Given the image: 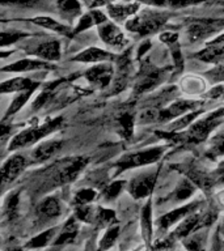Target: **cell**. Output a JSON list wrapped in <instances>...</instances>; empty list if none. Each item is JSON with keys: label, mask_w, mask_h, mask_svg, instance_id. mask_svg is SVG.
<instances>
[{"label": "cell", "mask_w": 224, "mask_h": 251, "mask_svg": "<svg viewBox=\"0 0 224 251\" xmlns=\"http://www.w3.org/2000/svg\"><path fill=\"white\" fill-rule=\"evenodd\" d=\"M169 20V13L163 11H141L126 23L127 30L139 35H147L160 30Z\"/></svg>", "instance_id": "1"}, {"label": "cell", "mask_w": 224, "mask_h": 251, "mask_svg": "<svg viewBox=\"0 0 224 251\" xmlns=\"http://www.w3.org/2000/svg\"><path fill=\"white\" fill-rule=\"evenodd\" d=\"M63 125V118H54L51 121L45 122L43 125H39L37 127H31L27 128L17 133L13 139H12L11 144H9V151H16V149L25 148V147H30L35 144L37 141L42 140L43 137L47 136L49 133L54 132Z\"/></svg>", "instance_id": "2"}, {"label": "cell", "mask_w": 224, "mask_h": 251, "mask_svg": "<svg viewBox=\"0 0 224 251\" xmlns=\"http://www.w3.org/2000/svg\"><path fill=\"white\" fill-rule=\"evenodd\" d=\"M86 164H88L86 157H75V158L63 161L62 166L56 169L53 176H50V179L47 180V186L53 188L74 182L79 174L84 170Z\"/></svg>", "instance_id": "3"}, {"label": "cell", "mask_w": 224, "mask_h": 251, "mask_svg": "<svg viewBox=\"0 0 224 251\" xmlns=\"http://www.w3.org/2000/svg\"><path fill=\"white\" fill-rule=\"evenodd\" d=\"M167 72H168V68H157L149 62L143 63L138 75V81L134 86V94L140 96L145 92L155 89L164 80Z\"/></svg>", "instance_id": "4"}, {"label": "cell", "mask_w": 224, "mask_h": 251, "mask_svg": "<svg viewBox=\"0 0 224 251\" xmlns=\"http://www.w3.org/2000/svg\"><path fill=\"white\" fill-rule=\"evenodd\" d=\"M224 29V19H198L189 23L186 38L190 43L203 41Z\"/></svg>", "instance_id": "5"}, {"label": "cell", "mask_w": 224, "mask_h": 251, "mask_svg": "<svg viewBox=\"0 0 224 251\" xmlns=\"http://www.w3.org/2000/svg\"><path fill=\"white\" fill-rule=\"evenodd\" d=\"M163 153H164V148H151L147 149V151H140V152L133 153V154H129V156L121 158L115 164V166L118 168V172L121 173L123 170H127V169L153 164V162L160 160Z\"/></svg>", "instance_id": "6"}, {"label": "cell", "mask_w": 224, "mask_h": 251, "mask_svg": "<svg viewBox=\"0 0 224 251\" xmlns=\"http://www.w3.org/2000/svg\"><path fill=\"white\" fill-rule=\"evenodd\" d=\"M219 122L212 118H206L203 121H199L190 125L186 132L180 133V143H202L207 139L212 129L215 128Z\"/></svg>", "instance_id": "7"}, {"label": "cell", "mask_w": 224, "mask_h": 251, "mask_svg": "<svg viewBox=\"0 0 224 251\" xmlns=\"http://www.w3.org/2000/svg\"><path fill=\"white\" fill-rule=\"evenodd\" d=\"M98 34L100 38L102 39V42L106 43L108 46L114 47V49H122L126 46L127 39H126L125 34L122 33L121 29L115 25L114 23L106 20L102 24L97 25Z\"/></svg>", "instance_id": "8"}, {"label": "cell", "mask_w": 224, "mask_h": 251, "mask_svg": "<svg viewBox=\"0 0 224 251\" xmlns=\"http://www.w3.org/2000/svg\"><path fill=\"white\" fill-rule=\"evenodd\" d=\"M113 66L110 63L104 62L89 68L84 74V77L86 78V81L93 84V85L100 86V88H105L113 80Z\"/></svg>", "instance_id": "9"}, {"label": "cell", "mask_w": 224, "mask_h": 251, "mask_svg": "<svg viewBox=\"0 0 224 251\" xmlns=\"http://www.w3.org/2000/svg\"><path fill=\"white\" fill-rule=\"evenodd\" d=\"M157 179V173H148V174H143L139 176L138 178L133 179L130 183L129 191L134 199H143L147 196L151 195V192L155 188Z\"/></svg>", "instance_id": "10"}, {"label": "cell", "mask_w": 224, "mask_h": 251, "mask_svg": "<svg viewBox=\"0 0 224 251\" xmlns=\"http://www.w3.org/2000/svg\"><path fill=\"white\" fill-rule=\"evenodd\" d=\"M131 71V59H130V51L127 54H123L117 59V75L113 80V86L110 94H118L125 89L130 77Z\"/></svg>", "instance_id": "11"}, {"label": "cell", "mask_w": 224, "mask_h": 251, "mask_svg": "<svg viewBox=\"0 0 224 251\" xmlns=\"http://www.w3.org/2000/svg\"><path fill=\"white\" fill-rule=\"evenodd\" d=\"M139 8H140V3L134 0L130 3L109 4V5H106V12L112 20L117 21V23H123L126 20L131 19L133 16L137 15Z\"/></svg>", "instance_id": "12"}, {"label": "cell", "mask_w": 224, "mask_h": 251, "mask_svg": "<svg viewBox=\"0 0 224 251\" xmlns=\"http://www.w3.org/2000/svg\"><path fill=\"white\" fill-rule=\"evenodd\" d=\"M199 106L196 101H186V100H180V101L173 102L172 105L167 109H161V122L172 121L177 119L181 115L186 113H190L193 110H196Z\"/></svg>", "instance_id": "13"}, {"label": "cell", "mask_w": 224, "mask_h": 251, "mask_svg": "<svg viewBox=\"0 0 224 251\" xmlns=\"http://www.w3.org/2000/svg\"><path fill=\"white\" fill-rule=\"evenodd\" d=\"M25 166H27V158L21 156V154H16V156H12L11 158H8L3 164V168H1L3 183L15 180L19 176L20 173L25 169Z\"/></svg>", "instance_id": "14"}, {"label": "cell", "mask_w": 224, "mask_h": 251, "mask_svg": "<svg viewBox=\"0 0 224 251\" xmlns=\"http://www.w3.org/2000/svg\"><path fill=\"white\" fill-rule=\"evenodd\" d=\"M29 54L35 55V56H38L39 59H43V60L55 62V60H59V58H60V43L58 41L41 42L34 49H31Z\"/></svg>", "instance_id": "15"}, {"label": "cell", "mask_w": 224, "mask_h": 251, "mask_svg": "<svg viewBox=\"0 0 224 251\" xmlns=\"http://www.w3.org/2000/svg\"><path fill=\"white\" fill-rule=\"evenodd\" d=\"M47 68H51V66L42 59H37V60L35 59H24V60L12 63L7 67H3L1 71L3 72H29V71L47 70Z\"/></svg>", "instance_id": "16"}, {"label": "cell", "mask_w": 224, "mask_h": 251, "mask_svg": "<svg viewBox=\"0 0 224 251\" xmlns=\"http://www.w3.org/2000/svg\"><path fill=\"white\" fill-rule=\"evenodd\" d=\"M198 203H190L188 205H184V207L177 208V209H173L172 212H169L167 215H164L159 220V224H160L161 229H168L172 225H174L176 223L181 221L182 219H185L186 216L190 215L194 209L196 208Z\"/></svg>", "instance_id": "17"}, {"label": "cell", "mask_w": 224, "mask_h": 251, "mask_svg": "<svg viewBox=\"0 0 224 251\" xmlns=\"http://www.w3.org/2000/svg\"><path fill=\"white\" fill-rule=\"evenodd\" d=\"M196 58L202 62L215 63V64L224 62V42L210 43V46L199 51L196 55Z\"/></svg>", "instance_id": "18"}, {"label": "cell", "mask_w": 224, "mask_h": 251, "mask_svg": "<svg viewBox=\"0 0 224 251\" xmlns=\"http://www.w3.org/2000/svg\"><path fill=\"white\" fill-rule=\"evenodd\" d=\"M110 59H113V55L108 51L97 49V47H89V49H86L79 55H76L75 58H72V60L80 63H98L108 62Z\"/></svg>", "instance_id": "19"}, {"label": "cell", "mask_w": 224, "mask_h": 251, "mask_svg": "<svg viewBox=\"0 0 224 251\" xmlns=\"http://www.w3.org/2000/svg\"><path fill=\"white\" fill-rule=\"evenodd\" d=\"M60 148H62V141H46V143H43V144H41L34 149V152L31 154V158H33L34 162H43V161L49 160L53 156H55Z\"/></svg>", "instance_id": "20"}, {"label": "cell", "mask_w": 224, "mask_h": 251, "mask_svg": "<svg viewBox=\"0 0 224 251\" xmlns=\"http://www.w3.org/2000/svg\"><path fill=\"white\" fill-rule=\"evenodd\" d=\"M198 227H200V217L196 213H192L181 220L176 230L173 231L172 237L173 238H184L190 234L193 230H196Z\"/></svg>", "instance_id": "21"}, {"label": "cell", "mask_w": 224, "mask_h": 251, "mask_svg": "<svg viewBox=\"0 0 224 251\" xmlns=\"http://www.w3.org/2000/svg\"><path fill=\"white\" fill-rule=\"evenodd\" d=\"M31 23L38 25V26H42L45 29H49V30L56 31L59 34L66 35V37H72L74 35V30H71L70 27L63 25L56 20L51 19V17H47V16H39V17H34L31 19Z\"/></svg>", "instance_id": "22"}, {"label": "cell", "mask_w": 224, "mask_h": 251, "mask_svg": "<svg viewBox=\"0 0 224 251\" xmlns=\"http://www.w3.org/2000/svg\"><path fill=\"white\" fill-rule=\"evenodd\" d=\"M35 86H38V82H34L30 78L15 77L12 80H8V81H4L1 84L0 92L3 94L12 93V92H23V90L35 88Z\"/></svg>", "instance_id": "23"}, {"label": "cell", "mask_w": 224, "mask_h": 251, "mask_svg": "<svg viewBox=\"0 0 224 251\" xmlns=\"http://www.w3.org/2000/svg\"><path fill=\"white\" fill-rule=\"evenodd\" d=\"M78 217L76 216H72L68 219L66 224H64V226H63L62 231H60V234L55 238L54 245H66V243L72 242L78 234L79 230V224H78Z\"/></svg>", "instance_id": "24"}, {"label": "cell", "mask_w": 224, "mask_h": 251, "mask_svg": "<svg viewBox=\"0 0 224 251\" xmlns=\"http://www.w3.org/2000/svg\"><path fill=\"white\" fill-rule=\"evenodd\" d=\"M38 212L39 215L46 217V219H55L62 213V209H60V204H59L58 199L50 196V198H46L42 203L39 204Z\"/></svg>", "instance_id": "25"}, {"label": "cell", "mask_w": 224, "mask_h": 251, "mask_svg": "<svg viewBox=\"0 0 224 251\" xmlns=\"http://www.w3.org/2000/svg\"><path fill=\"white\" fill-rule=\"evenodd\" d=\"M55 4L63 17L75 19L82 13V4L79 0H55Z\"/></svg>", "instance_id": "26"}, {"label": "cell", "mask_w": 224, "mask_h": 251, "mask_svg": "<svg viewBox=\"0 0 224 251\" xmlns=\"http://www.w3.org/2000/svg\"><path fill=\"white\" fill-rule=\"evenodd\" d=\"M186 176L193 183L196 184V187L202 188L203 191H210L212 186H214V178L206 174V173L200 172V170H193V169L188 170Z\"/></svg>", "instance_id": "27"}, {"label": "cell", "mask_w": 224, "mask_h": 251, "mask_svg": "<svg viewBox=\"0 0 224 251\" xmlns=\"http://www.w3.org/2000/svg\"><path fill=\"white\" fill-rule=\"evenodd\" d=\"M152 208H151V200H149L147 205H144L143 211H141V231H143V238L147 243L151 242V237H152Z\"/></svg>", "instance_id": "28"}, {"label": "cell", "mask_w": 224, "mask_h": 251, "mask_svg": "<svg viewBox=\"0 0 224 251\" xmlns=\"http://www.w3.org/2000/svg\"><path fill=\"white\" fill-rule=\"evenodd\" d=\"M37 88V86H35ZM35 88H30V89H27V90H23V92H20V94L17 96V97L12 101V103L9 105V107H8L7 113H5V117H4L3 121H5L7 118L12 117L13 114H16L17 111H19L21 107H23L25 103L28 102V100L30 98V96L33 94V92H34Z\"/></svg>", "instance_id": "29"}, {"label": "cell", "mask_w": 224, "mask_h": 251, "mask_svg": "<svg viewBox=\"0 0 224 251\" xmlns=\"http://www.w3.org/2000/svg\"><path fill=\"white\" fill-rule=\"evenodd\" d=\"M199 114L200 111H198V110H193L190 113L184 114V115H181V117L177 118L176 121L172 122V123L169 125L168 129L169 131H173V132H178L181 129L186 128V127H189L190 125H193L194 119H196Z\"/></svg>", "instance_id": "30"}, {"label": "cell", "mask_w": 224, "mask_h": 251, "mask_svg": "<svg viewBox=\"0 0 224 251\" xmlns=\"http://www.w3.org/2000/svg\"><path fill=\"white\" fill-rule=\"evenodd\" d=\"M118 127H119V133L122 137H125L126 140H129L133 137L134 133V125H135V118L131 114H122L118 118Z\"/></svg>", "instance_id": "31"}, {"label": "cell", "mask_w": 224, "mask_h": 251, "mask_svg": "<svg viewBox=\"0 0 224 251\" xmlns=\"http://www.w3.org/2000/svg\"><path fill=\"white\" fill-rule=\"evenodd\" d=\"M138 121L140 125H149V123H161V109L160 107H147L141 110L140 114L138 115Z\"/></svg>", "instance_id": "32"}, {"label": "cell", "mask_w": 224, "mask_h": 251, "mask_svg": "<svg viewBox=\"0 0 224 251\" xmlns=\"http://www.w3.org/2000/svg\"><path fill=\"white\" fill-rule=\"evenodd\" d=\"M55 235V229H49V230L43 231L41 234L35 235L34 238H31L28 242L27 247L28 249H38V247L46 246L47 243H50L53 237Z\"/></svg>", "instance_id": "33"}, {"label": "cell", "mask_w": 224, "mask_h": 251, "mask_svg": "<svg viewBox=\"0 0 224 251\" xmlns=\"http://www.w3.org/2000/svg\"><path fill=\"white\" fill-rule=\"evenodd\" d=\"M194 191H196V184L193 183L192 180L188 178V179L182 180L180 183V186L177 187L176 192H174V198H176V200H178V201H182V200L190 198Z\"/></svg>", "instance_id": "34"}, {"label": "cell", "mask_w": 224, "mask_h": 251, "mask_svg": "<svg viewBox=\"0 0 224 251\" xmlns=\"http://www.w3.org/2000/svg\"><path fill=\"white\" fill-rule=\"evenodd\" d=\"M114 220H115V213L113 211L105 209V208H98L94 223H97L100 227H105L113 225Z\"/></svg>", "instance_id": "35"}, {"label": "cell", "mask_w": 224, "mask_h": 251, "mask_svg": "<svg viewBox=\"0 0 224 251\" xmlns=\"http://www.w3.org/2000/svg\"><path fill=\"white\" fill-rule=\"evenodd\" d=\"M118 235H119V226L118 225H110L105 235L102 237L101 243H100V249H109L114 245V242L117 241Z\"/></svg>", "instance_id": "36"}, {"label": "cell", "mask_w": 224, "mask_h": 251, "mask_svg": "<svg viewBox=\"0 0 224 251\" xmlns=\"http://www.w3.org/2000/svg\"><path fill=\"white\" fill-rule=\"evenodd\" d=\"M96 215H97V211H94L93 208L89 207L88 204L80 205L76 211V217L84 223H94Z\"/></svg>", "instance_id": "37"}, {"label": "cell", "mask_w": 224, "mask_h": 251, "mask_svg": "<svg viewBox=\"0 0 224 251\" xmlns=\"http://www.w3.org/2000/svg\"><path fill=\"white\" fill-rule=\"evenodd\" d=\"M96 191L92 188H83L75 195V203L78 205H84V204H89L92 200L96 199Z\"/></svg>", "instance_id": "38"}, {"label": "cell", "mask_w": 224, "mask_h": 251, "mask_svg": "<svg viewBox=\"0 0 224 251\" xmlns=\"http://www.w3.org/2000/svg\"><path fill=\"white\" fill-rule=\"evenodd\" d=\"M125 183V180H115L113 183H110L109 186L104 190V198H105L106 200L115 199V198L121 194L122 188H123Z\"/></svg>", "instance_id": "39"}, {"label": "cell", "mask_w": 224, "mask_h": 251, "mask_svg": "<svg viewBox=\"0 0 224 251\" xmlns=\"http://www.w3.org/2000/svg\"><path fill=\"white\" fill-rule=\"evenodd\" d=\"M27 35V33H21V31H1V46L5 47L13 45Z\"/></svg>", "instance_id": "40"}, {"label": "cell", "mask_w": 224, "mask_h": 251, "mask_svg": "<svg viewBox=\"0 0 224 251\" xmlns=\"http://www.w3.org/2000/svg\"><path fill=\"white\" fill-rule=\"evenodd\" d=\"M93 25H96V21H94L93 16H92V13L89 12V13L82 16V19L79 20L78 26L75 27V29H72V30H74V35L80 33V31H84L86 30V29H89V27H92Z\"/></svg>", "instance_id": "41"}, {"label": "cell", "mask_w": 224, "mask_h": 251, "mask_svg": "<svg viewBox=\"0 0 224 251\" xmlns=\"http://www.w3.org/2000/svg\"><path fill=\"white\" fill-rule=\"evenodd\" d=\"M3 5H17V7L37 8L42 5L41 0H0Z\"/></svg>", "instance_id": "42"}, {"label": "cell", "mask_w": 224, "mask_h": 251, "mask_svg": "<svg viewBox=\"0 0 224 251\" xmlns=\"http://www.w3.org/2000/svg\"><path fill=\"white\" fill-rule=\"evenodd\" d=\"M203 0H168L167 1V7L172 8V9H180V8L189 7V5L199 4Z\"/></svg>", "instance_id": "43"}, {"label": "cell", "mask_w": 224, "mask_h": 251, "mask_svg": "<svg viewBox=\"0 0 224 251\" xmlns=\"http://www.w3.org/2000/svg\"><path fill=\"white\" fill-rule=\"evenodd\" d=\"M207 76L210 77V80L214 82L224 81V63L222 62V64L219 63L214 70L208 71Z\"/></svg>", "instance_id": "44"}, {"label": "cell", "mask_w": 224, "mask_h": 251, "mask_svg": "<svg viewBox=\"0 0 224 251\" xmlns=\"http://www.w3.org/2000/svg\"><path fill=\"white\" fill-rule=\"evenodd\" d=\"M210 153H211L212 156H223L224 154V137L214 140Z\"/></svg>", "instance_id": "45"}, {"label": "cell", "mask_w": 224, "mask_h": 251, "mask_svg": "<svg viewBox=\"0 0 224 251\" xmlns=\"http://www.w3.org/2000/svg\"><path fill=\"white\" fill-rule=\"evenodd\" d=\"M17 205H19V194H15L9 198L7 203V212L9 213V217H12V215L15 213Z\"/></svg>", "instance_id": "46"}, {"label": "cell", "mask_w": 224, "mask_h": 251, "mask_svg": "<svg viewBox=\"0 0 224 251\" xmlns=\"http://www.w3.org/2000/svg\"><path fill=\"white\" fill-rule=\"evenodd\" d=\"M160 41L164 42L165 45H170V43L178 41V34L177 33H172V31H167V33H163L160 35Z\"/></svg>", "instance_id": "47"}, {"label": "cell", "mask_w": 224, "mask_h": 251, "mask_svg": "<svg viewBox=\"0 0 224 251\" xmlns=\"http://www.w3.org/2000/svg\"><path fill=\"white\" fill-rule=\"evenodd\" d=\"M135 1H139V3H145L148 5H152V7H167V1L168 0H135Z\"/></svg>", "instance_id": "48"}, {"label": "cell", "mask_w": 224, "mask_h": 251, "mask_svg": "<svg viewBox=\"0 0 224 251\" xmlns=\"http://www.w3.org/2000/svg\"><path fill=\"white\" fill-rule=\"evenodd\" d=\"M117 0H93L92 1V5L90 7L92 8H100V7H104V5H109V4L112 3H115Z\"/></svg>", "instance_id": "49"}, {"label": "cell", "mask_w": 224, "mask_h": 251, "mask_svg": "<svg viewBox=\"0 0 224 251\" xmlns=\"http://www.w3.org/2000/svg\"><path fill=\"white\" fill-rule=\"evenodd\" d=\"M149 46H151V43H149V42L144 43V45H143V46L139 49V51H138V52H139V54H138V58H141V56H143V55L147 52V50L149 49Z\"/></svg>", "instance_id": "50"}, {"label": "cell", "mask_w": 224, "mask_h": 251, "mask_svg": "<svg viewBox=\"0 0 224 251\" xmlns=\"http://www.w3.org/2000/svg\"><path fill=\"white\" fill-rule=\"evenodd\" d=\"M223 117H224V107L223 109L216 110V111H214V113L210 115V118H212V119H218V118H223Z\"/></svg>", "instance_id": "51"}, {"label": "cell", "mask_w": 224, "mask_h": 251, "mask_svg": "<svg viewBox=\"0 0 224 251\" xmlns=\"http://www.w3.org/2000/svg\"><path fill=\"white\" fill-rule=\"evenodd\" d=\"M214 42H224V34L219 35V37H216V38L214 39L211 43H214Z\"/></svg>", "instance_id": "52"}, {"label": "cell", "mask_w": 224, "mask_h": 251, "mask_svg": "<svg viewBox=\"0 0 224 251\" xmlns=\"http://www.w3.org/2000/svg\"><path fill=\"white\" fill-rule=\"evenodd\" d=\"M220 180H222V182H224V174H223V176H222V179H220Z\"/></svg>", "instance_id": "53"}, {"label": "cell", "mask_w": 224, "mask_h": 251, "mask_svg": "<svg viewBox=\"0 0 224 251\" xmlns=\"http://www.w3.org/2000/svg\"><path fill=\"white\" fill-rule=\"evenodd\" d=\"M223 97H224V94H223Z\"/></svg>", "instance_id": "54"}]
</instances>
